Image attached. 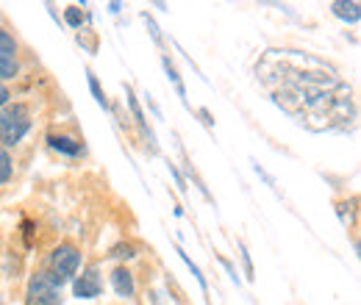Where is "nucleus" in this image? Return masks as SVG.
<instances>
[{"label":"nucleus","mask_w":361,"mask_h":305,"mask_svg":"<svg viewBox=\"0 0 361 305\" xmlns=\"http://www.w3.org/2000/svg\"><path fill=\"white\" fill-rule=\"evenodd\" d=\"M111 286H114V294H117V297H123V300L134 297V292H136L134 275H131L126 266H120V269H114V272H111Z\"/></svg>","instance_id":"423d86ee"},{"label":"nucleus","mask_w":361,"mask_h":305,"mask_svg":"<svg viewBox=\"0 0 361 305\" xmlns=\"http://www.w3.org/2000/svg\"><path fill=\"white\" fill-rule=\"evenodd\" d=\"M25 305H61L59 286L47 278L45 272H37L28 280V292H25Z\"/></svg>","instance_id":"20e7f679"},{"label":"nucleus","mask_w":361,"mask_h":305,"mask_svg":"<svg viewBox=\"0 0 361 305\" xmlns=\"http://www.w3.org/2000/svg\"><path fill=\"white\" fill-rule=\"evenodd\" d=\"M47 142H50L53 150H59V153H64V156H78V153H81V144L73 142V139H67V136H50Z\"/></svg>","instance_id":"1a4fd4ad"},{"label":"nucleus","mask_w":361,"mask_h":305,"mask_svg":"<svg viewBox=\"0 0 361 305\" xmlns=\"http://www.w3.org/2000/svg\"><path fill=\"white\" fill-rule=\"evenodd\" d=\"M11 178V156L6 147H0V183H6Z\"/></svg>","instance_id":"ddd939ff"},{"label":"nucleus","mask_w":361,"mask_h":305,"mask_svg":"<svg viewBox=\"0 0 361 305\" xmlns=\"http://www.w3.org/2000/svg\"><path fill=\"white\" fill-rule=\"evenodd\" d=\"M78 266H81V253L73 247V244H59L53 253H50V261H47V278L56 283V286H61V283H67V280H73V275L78 272Z\"/></svg>","instance_id":"7ed1b4c3"},{"label":"nucleus","mask_w":361,"mask_h":305,"mask_svg":"<svg viewBox=\"0 0 361 305\" xmlns=\"http://www.w3.org/2000/svg\"><path fill=\"white\" fill-rule=\"evenodd\" d=\"M178 253H180V259H183V263H186V266L192 269V275L197 278V283H200V289H203V292H209V286H206V278L200 275V269H197V263H192V259H189V256H186L183 250H178Z\"/></svg>","instance_id":"4468645a"},{"label":"nucleus","mask_w":361,"mask_h":305,"mask_svg":"<svg viewBox=\"0 0 361 305\" xmlns=\"http://www.w3.org/2000/svg\"><path fill=\"white\" fill-rule=\"evenodd\" d=\"M6 103H8V89H6L3 84H0V108H3Z\"/></svg>","instance_id":"6ab92c4d"},{"label":"nucleus","mask_w":361,"mask_h":305,"mask_svg":"<svg viewBox=\"0 0 361 305\" xmlns=\"http://www.w3.org/2000/svg\"><path fill=\"white\" fill-rule=\"evenodd\" d=\"M331 11L345 23H359L361 20V3H356V0H350V3L336 0V3H331Z\"/></svg>","instance_id":"0eeeda50"},{"label":"nucleus","mask_w":361,"mask_h":305,"mask_svg":"<svg viewBox=\"0 0 361 305\" xmlns=\"http://www.w3.org/2000/svg\"><path fill=\"white\" fill-rule=\"evenodd\" d=\"M90 89H92V94H94V100H97V103H100V106L106 108V106H109V100H106V94H103V89H100V84H97V78H94L92 73H90Z\"/></svg>","instance_id":"2eb2a0df"},{"label":"nucleus","mask_w":361,"mask_h":305,"mask_svg":"<svg viewBox=\"0 0 361 305\" xmlns=\"http://www.w3.org/2000/svg\"><path fill=\"white\" fill-rule=\"evenodd\" d=\"M142 20L147 23V28H150V34H153V39H156V42H161V31H159V25L153 23V17H147V14H142Z\"/></svg>","instance_id":"a211bd4d"},{"label":"nucleus","mask_w":361,"mask_h":305,"mask_svg":"<svg viewBox=\"0 0 361 305\" xmlns=\"http://www.w3.org/2000/svg\"><path fill=\"white\" fill-rule=\"evenodd\" d=\"M239 250H242V261H245V269H247V280H253V261H250V253H247V247L239 242Z\"/></svg>","instance_id":"f3484780"},{"label":"nucleus","mask_w":361,"mask_h":305,"mask_svg":"<svg viewBox=\"0 0 361 305\" xmlns=\"http://www.w3.org/2000/svg\"><path fill=\"white\" fill-rule=\"evenodd\" d=\"M20 73V64H17V53H8V50H0V81H8Z\"/></svg>","instance_id":"6e6552de"},{"label":"nucleus","mask_w":361,"mask_h":305,"mask_svg":"<svg viewBox=\"0 0 361 305\" xmlns=\"http://www.w3.org/2000/svg\"><path fill=\"white\" fill-rule=\"evenodd\" d=\"M256 78L272 103L312 133L348 131L356 123L353 89L312 53L272 47L256 61Z\"/></svg>","instance_id":"f257e3e1"},{"label":"nucleus","mask_w":361,"mask_h":305,"mask_svg":"<svg viewBox=\"0 0 361 305\" xmlns=\"http://www.w3.org/2000/svg\"><path fill=\"white\" fill-rule=\"evenodd\" d=\"M126 97H128V106H131V111H134L139 128L147 133V139H150V144H153V150H156V136H153V131H150V128H147V123H145V114H142V108H139V103H136L134 92H131V89H126Z\"/></svg>","instance_id":"9d476101"},{"label":"nucleus","mask_w":361,"mask_h":305,"mask_svg":"<svg viewBox=\"0 0 361 305\" xmlns=\"http://www.w3.org/2000/svg\"><path fill=\"white\" fill-rule=\"evenodd\" d=\"M161 64H164V73H167V78L173 81V87H176V92H178V97H180V100H183V103H186V89H183V81H180L178 70L173 67V61H170L167 56L161 58Z\"/></svg>","instance_id":"9b49d317"},{"label":"nucleus","mask_w":361,"mask_h":305,"mask_svg":"<svg viewBox=\"0 0 361 305\" xmlns=\"http://www.w3.org/2000/svg\"><path fill=\"white\" fill-rule=\"evenodd\" d=\"M73 292H75V297H78V300H94V297H100V292H103L100 272H97L94 266H90V269L75 280Z\"/></svg>","instance_id":"39448f33"},{"label":"nucleus","mask_w":361,"mask_h":305,"mask_svg":"<svg viewBox=\"0 0 361 305\" xmlns=\"http://www.w3.org/2000/svg\"><path fill=\"white\" fill-rule=\"evenodd\" d=\"M0 50H8V53H17V42L0 28Z\"/></svg>","instance_id":"dca6fc26"},{"label":"nucleus","mask_w":361,"mask_h":305,"mask_svg":"<svg viewBox=\"0 0 361 305\" xmlns=\"http://www.w3.org/2000/svg\"><path fill=\"white\" fill-rule=\"evenodd\" d=\"M64 20H67V25H70V28H81V23H84V14H81V8H78V6H67V11H64Z\"/></svg>","instance_id":"f8f14e48"},{"label":"nucleus","mask_w":361,"mask_h":305,"mask_svg":"<svg viewBox=\"0 0 361 305\" xmlns=\"http://www.w3.org/2000/svg\"><path fill=\"white\" fill-rule=\"evenodd\" d=\"M31 131V111L23 103L6 106L0 111V147H14L25 133Z\"/></svg>","instance_id":"f03ea898"}]
</instances>
